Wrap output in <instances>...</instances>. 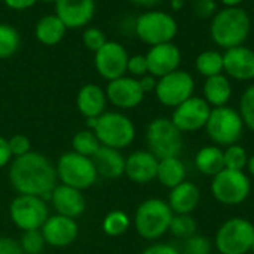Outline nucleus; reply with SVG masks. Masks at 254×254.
Masks as SVG:
<instances>
[{"instance_id": "4", "label": "nucleus", "mask_w": 254, "mask_h": 254, "mask_svg": "<svg viewBox=\"0 0 254 254\" xmlns=\"http://www.w3.org/2000/svg\"><path fill=\"white\" fill-rule=\"evenodd\" d=\"M244 128L246 125L240 112L229 106L213 107L205 125L208 137L219 147L237 144L244 134Z\"/></svg>"}, {"instance_id": "36", "label": "nucleus", "mask_w": 254, "mask_h": 254, "mask_svg": "<svg viewBox=\"0 0 254 254\" xmlns=\"http://www.w3.org/2000/svg\"><path fill=\"white\" fill-rule=\"evenodd\" d=\"M238 112L244 121V125L254 132V85L249 86L241 95Z\"/></svg>"}, {"instance_id": "42", "label": "nucleus", "mask_w": 254, "mask_h": 254, "mask_svg": "<svg viewBox=\"0 0 254 254\" xmlns=\"http://www.w3.org/2000/svg\"><path fill=\"white\" fill-rule=\"evenodd\" d=\"M0 254H24V252L19 241L9 237H0Z\"/></svg>"}, {"instance_id": "49", "label": "nucleus", "mask_w": 254, "mask_h": 254, "mask_svg": "<svg viewBox=\"0 0 254 254\" xmlns=\"http://www.w3.org/2000/svg\"><path fill=\"white\" fill-rule=\"evenodd\" d=\"M185 3H186V0H171V9L173 10H176V12H179V10H182L183 7H185Z\"/></svg>"}, {"instance_id": "43", "label": "nucleus", "mask_w": 254, "mask_h": 254, "mask_svg": "<svg viewBox=\"0 0 254 254\" xmlns=\"http://www.w3.org/2000/svg\"><path fill=\"white\" fill-rule=\"evenodd\" d=\"M141 254H182V252L171 244L156 243V244H152L147 249H144Z\"/></svg>"}, {"instance_id": "14", "label": "nucleus", "mask_w": 254, "mask_h": 254, "mask_svg": "<svg viewBox=\"0 0 254 254\" xmlns=\"http://www.w3.org/2000/svg\"><path fill=\"white\" fill-rule=\"evenodd\" d=\"M210 113L211 106L202 97L192 95L189 100L174 107L173 116L170 119L183 134L195 132L205 128Z\"/></svg>"}, {"instance_id": "48", "label": "nucleus", "mask_w": 254, "mask_h": 254, "mask_svg": "<svg viewBox=\"0 0 254 254\" xmlns=\"http://www.w3.org/2000/svg\"><path fill=\"white\" fill-rule=\"evenodd\" d=\"M225 7H238L244 0H219Z\"/></svg>"}, {"instance_id": "6", "label": "nucleus", "mask_w": 254, "mask_h": 254, "mask_svg": "<svg viewBox=\"0 0 254 254\" xmlns=\"http://www.w3.org/2000/svg\"><path fill=\"white\" fill-rule=\"evenodd\" d=\"M147 150L158 159L180 156L183 150V132L173 124L170 118L153 119L146 129Z\"/></svg>"}, {"instance_id": "2", "label": "nucleus", "mask_w": 254, "mask_h": 254, "mask_svg": "<svg viewBox=\"0 0 254 254\" xmlns=\"http://www.w3.org/2000/svg\"><path fill=\"white\" fill-rule=\"evenodd\" d=\"M252 31V19L246 9L223 7L217 10L210 24V34L213 42L222 49L243 46Z\"/></svg>"}, {"instance_id": "40", "label": "nucleus", "mask_w": 254, "mask_h": 254, "mask_svg": "<svg viewBox=\"0 0 254 254\" xmlns=\"http://www.w3.org/2000/svg\"><path fill=\"white\" fill-rule=\"evenodd\" d=\"M7 143H9V149H10V153L13 158L22 156V155H27L28 152H31L30 138L24 134L12 135L10 138H7Z\"/></svg>"}, {"instance_id": "21", "label": "nucleus", "mask_w": 254, "mask_h": 254, "mask_svg": "<svg viewBox=\"0 0 254 254\" xmlns=\"http://www.w3.org/2000/svg\"><path fill=\"white\" fill-rule=\"evenodd\" d=\"M52 207L55 208L57 214L65 216L70 219L80 217L86 210V201L82 190L65 186L63 183L57 185L49 196Z\"/></svg>"}, {"instance_id": "10", "label": "nucleus", "mask_w": 254, "mask_h": 254, "mask_svg": "<svg viewBox=\"0 0 254 254\" xmlns=\"http://www.w3.org/2000/svg\"><path fill=\"white\" fill-rule=\"evenodd\" d=\"M252 192V182L244 171L222 170L213 177L211 193L214 199L223 205L243 204Z\"/></svg>"}, {"instance_id": "23", "label": "nucleus", "mask_w": 254, "mask_h": 254, "mask_svg": "<svg viewBox=\"0 0 254 254\" xmlns=\"http://www.w3.org/2000/svg\"><path fill=\"white\" fill-rule=\"evenodd\" d=\"M201 201V190L199 188L192 183L185 180L179 186L170 189L168 195V205L174 214H192Z\"/></svg>"}, {"instance_id": "13", "label": "nucleus", "mask_w": 254, "mask_h": 254, "mask_svg": "<svg viewBox=\"0 0 254 254\" xmlns=\"http://www.w3.org/2000/svg\"><path fill=\"white\" fill-rule=\"evenodd\" d=\"M129 54L124 45L116 40H107L97 52L94 65L98 74L107 82L115 80L127 74Z\"/></svg>"}, {"instance_id": "25", "label": "nucleus", "mask_w": 254, "mask_h": 254, "mask_svg": "<svg viewBox=\"0 0 254 254\" xmlns=\"http://www.w3.org/2000/svg\"><path fill=\"white\" fill-rule=\"evenodd\" d=\"M204 100L213 107L228 106L232 98V83L226 74H217L207 77L202 86Z\"/></svg>"}, {"instance_id": "7", "label": "nucleus", "mask_w": 254, "mask_h": 254, "mask_svg": "<svg viewBox=\"0 0 254 254\" xmlns=\"http://www.w3.org/2000/svg\"><path fill=\"white\" fill-rule=\"evenodd\" d=\"M101 146L122 150L135 140V125L122 112H104L92 129Z\"/></svg>"}, {"instance_id": "52", "label": "nucleus", "mask_w": 254, "mask_h": 254, "mask_svg": "<svg viewBox=\"0 0 254 254\" xmlns=\"http://www.w3.org/2000/svg\"><path fill=\"white\" fill-rule=\"evenodd\" d=\"M250 253L254 254V243H253V246H252V250H250Z\"/></svg>"}, {"instance_id": "32", "label": "nucleus", "mask_w": 254, "mask_h": 254, "mask_svg": "<svg viewBox=\"0 0 254 254\" xmlns=\"http://www.w3.org/2000/svg\"><path fill=\"white\" fill-rule=\"evenodd\" d=\"M131 226V219L125 211L113 210L103 219V231L109 237H121L128 232Z\"/></svg>"}, {"instance_id": "3", "label": "nucleus", "mask_w": 254, "mask_h": 254, "mask_svg": "<svg viewBox=\"0 0 254 254\" xmlns=\"http://www.w3.org/2000/svg\"><path fill=\"white\" fill-rule=\"evenodd\" d=\"M173 216L174 213L167 201L149 198L137 207L134 214V228L141 238L156 241L168 232Z\"/></svg>"}, {"instance_id": "38", "label": "nucleus", "mask_w": 254, "mask_h": 254, "mask_svg": "<svg viewBox=\"0 0 254 254\" xmlns=\"http://www.w3.org/2000/svg\"><path fill=\"white\" fill-rule=\"evenodd\" d=\"M82 42H83L86 49H89V51H92L95 54L107 42V37H106V33L101 28L88 27V28H85V31L82 34Z\"/></svg>"}, {"instance_id": "8", "label": "nucleus", "mask_w": 254, "mask_h": 254, "mask_svg": "<svg viewBox=\"0 0 254 254\" xmlns=\"http://www.w3.org/2000/svg\"><path fill=\"white\" fill-rule=\"evenodd\" d=\"M58 180L70 188L85 190L97 183L98 173L91 158L76 152H65L58 158L55 165Z\"/></svg>"}, {"instance_id": "17", "label": "nucleus", "mask_w": 254, "mask_h": 254, "mask_svg": "<svg viewBox=\"0 0 254 254\" xmlns=\"http://www.w3.org/2000/svg\"><path fill=\"white\" fill-rule=\"evenodd\" d=\"M45 243L51 247L63 249L71 246L79 234V226L74 219L65 216H49L45 225L40 228Z\"/></svg>"}, {"instance_id": "46", "label": "nucleus", "mask_w": 254, "mask_h": 254, "mask_svg": "<svg viewBox=\"0 0 254 254\" xmlns=\"http://www.w3.org/2000/svg\"><path fill=\"white\" fill-rule=\"evenodd\" d=\"M36 1H39V0H3V3L9 7V9H12V10H27V9H30L31 6H34L36 4Z\"/></svg>"}, {"instance_id": "11", "label": "nucleus", "mask_w": 254, "mask_h": 254, "mask_svg": "<svg viewBox=\"0 0 254 254\" xmlns=\"http://www.w3.org/2000/svg\"><path fill=\"white\" fill-rule=\"evenodd\" d=\"M12 223L24 231L40 229L49 217V210L43 198L33 195H18L9 205Z\"/></svg>"}, {"instance_id": "29", "label": "nucleus", "mask_w": 254, "mask_h": 254, "mask_svg": "<svg viewBox=\"0 0 254 254\" xmlns=\"http://www.w3.org/2000/svg\"><path fill=\"white\" fill-rule=\"evenodd\" d=\"M195 67L198 73L202 74L205 79L222 74L223 73V54L214 49L204 51L196 57Z\"/></svg>"}, {"instance_id": "34", "label": "nucleus", "mask_w": 254, "mask_h": 254, "mask_svg": "<svg viewBox=\"0 0 254 254\" xmlns=\"http://www.w3.org/2000/svg\"><path fill=\"white\" fill-rule=\"evenodd\" d=\"M223 159H225V168L228 170H235V171H244L247 167L249 161V153L247 150L237 144L228 146L223 149Z\"/></svg>"}, {"instance_id": "9", "label": "nucleus", "mask_w": 254, "mask_h": 254, "mask_svg": "<svg viewBox=\"0 0 254 254\" xmlns=\"http://www.w3.org/2000/svg\"><path fill=\"white\" fill-rule=\"evenodd\" d=\"M254 243V225L244 217H232L220 225L214 247L220 254H249Z\"/></svg>"}, {"instance_id": "51", "label": "nucleus", "mask_w": 254, "mask_h": 254, "mask_svg": "<svg viewBox=\"0 0 254 254\" xmlns=\"http://www.w3.org/2000/svg\"><path fill=\"white\" fill-rule=\"evenodd\" d=\"M39 1H43V3H57V0H39Z\"/></svg>"}, {"instance_id": "31", "label": "nucleus", "mask_w": 254, "mask_h": 254, "mask_svg": "<svg viewBox=\"0 0 254 254\" xmlns=\"http://www.w3.org/2000/svg\"><path fill=\"white\" fill-rule=\"evenodd\" d=\"M21 46L19 31L4 22H0V60H7L18 52Z\"/></svg>"}, {"instance_id": "53", "label": "nucleus", "mask_w": 254, "mask_h": 254, "mask_svg": "<svg viewBox=\"0 0 254 254\" xmlns=\"http://www.w3.org/2000/svg\"><path fill=\"white\" fill-rule=\"evenodd\" d=\"M0 1H3V0H0Z\"/></svg>"}, {"instance_id": "26", "label": "nucleus", "mask_w": 254, "mask_h": 254, "mask_svg": "<svg viewBox=\"0 0 254 254\" xmlns=\"http://www.w3.org/2000/svg\"><path fill=\"white\" fill-rule=\"evenodd\" d=\"M67 30L68 28L65 27V24L55 13H51L42 16L36 22L34 37L37 39L39 43L45 46H55L64 39Z\"/></svg>"}, {"instance_id": "44", "label": "nucleus", "mask_w": 254, "mask_h": 254, "mask_svg": "<svg viewBox=\"0 0 254 254\" xmlns=\"http://www.w3.org/2000/svg\"><path fill=\"white\" fill-rule=\"evenodd\" d=\"M12 158H13V156H12V153H10L7 138H4V137L0 135V168H3V167H6L7 164H10Z\"/></svg>"}, {"instance_id": "37", "label": "nucleus", "mask_w": 254, "mask_h": 254, "mask_svg": "<svg viewBox=\"0 0 254 254\" xmlns=\"http://www.w3.org/2000/svg\"><path fill=\"white\" fill-rule=\"evenodd\" d=\"M213 241L204 235H193L185 240L183 253L182 254H211L213 252Z\"/></svg>"}, {"instance_id": "1", "label": "nucleus", "mask_w": 254, "mask_h": 254, "mask_svg": "<svg viewBox=\"0 0 254 254\" xmlns=\"http://www.w3.org/2000/svg\"><path fill=\"white\" fill-rule=\"evenodd\" d=\"M9 183L18 195H33L49 199L58 183L57 168L42 153L28 152L9 164Z\"/></svg>"}, {"instance_id": "27", "label": "nucleus", "mask_w": 254, "mask_h": 254, "mask_svg": "<svg viewBox=\"0 0 254 254\" xmlns=\"http://www.w3.org/2000/svg\"><path fill=\"white\" fill-rule=\"evenodd\" d=\"M195 167L201 174L214 177L222 170H225L223 149L216 144L201 147L195 156Z\"/></svg>"}, {"instance_id": "30", "label": "nucleus", "mask_w": 254, "mask_h": 254, "mask_svg": "<svg viewBox=\"0 0 254 254\" xmlns=\"http://www.w3.org/2000/svg\"><path fill=\"white\" fill-rule=\"evenodd\" d=\"M100 147H101V143L92 129H80L73 135L71 149H73V152H76L79 155L92 158L94 153Z\"/></svg>"}, {"instance_id": "47", "label": "nucleus", "mask_w": 254, "mask_h": 254, "mask_svg": "<svg viewBox=\"0 0 254 254\" xmlns=\"http://www.w3.org/2000/svg\"><path fill=\"white\" fill-rule=\"evenodd\" d=\"M129 1L135 6H140V7H153L158 3H161L162 0H129Z\"/></svg>"}, {"instance_id": "15", "label": "nucleus", "mask_w": 254, "mask_h": 254, "mask_svg": "<svg viewBox=\"0 0 254 254\" xmlns=\"http://www.w3.org/2000/svg\"><path fill=\"white\" fill-rule=\"evenodd\" d=\"M107 101L119 110H131L140 106L144 100V92L137 77L122 76L107 82L106 86Z\"/></svg>"}, {"instance_id": "20", "label": "nucleus", "mask_w": 254, "mask_h": 254, "mask_svg": "<svg viewBox=\"0 0 254 254\" xmlns=\"http://www.w3.org/2000/svg\"><path fill=\"white\" fill-rule=\"evenodd\" d=\"M159 159L149 150H135L125 158V176L137 185H147L156 179Z\"/></svg>"}, {"instance_id": "12", "label": "nucleus", "mask_w": 254, "mask_h": 254, "mask_svg": "<svg viewBox=\"0 0 254 254\" xmlns=\"http://www.w3.org/2000/svg\"><path fill=\"white\" fill-rule=\"evenodd\" d=\"M195 80L190 73L185 70H176L158 79L155 95L165 107H177L193 95Z\"/></svg>"}, {"instance_id": "19", "label": "nucleus", "mask_w": 254, "mask_h": 254, "mask_svg": "<svg viewBox=\"0 0 254 254\" xmlns=\"http://www.w3.org/2000/svg\"><path fill=\"white\" fill-rule=\"evenodd\" d=\"M223 71L228 77L240 82L254 79V51L247 46H237L225 51Z\"/></svg>"}, {"instance_id": "5", "label": "nucleus", "mask_w": 254, "mask_h": 254, "mask_svg": "<svg viewBox=\"0 0 254 254\" xmlns=\"http://www.w3.org/2000/svg\"><path fill=\"white\" fill-rule=\"evenodd\" d=\"M135 36L146 45L155 46L173 42L177 36L179 25L176 18L164 10H146L134 21Z\"/></svg>"}, {"instance_id": "50", "label": "nucleus", "mask_w": 254, "mask_h": 254, "mask_svg": "<svg viewBox=\"0 0 254 254\" xmlns=\"http://www.w3.org/2000/svg\"><path fill=\"white\" fill-rule=\"evenodd\" d=\"M247 171H249V174L254 177V155L252 156H249V161H247Z\"/></svg>"}, {"instance_id": "41", "label": "nucleus", "mask_w": 254, "mask_h": 254, "mask_svg": "<svg viewBox=\"0 0 254 254\" xmlns=\"http://www.w3.org/2000/svg\"><path fill=\"white\" fill-rule=\"evenodd\" d=\"M193 10L195 15L202 19L213 18L217 13V0H196Z\"/></svg>"}, {"instance_id": "45", "label": "nucleus", "mask_w": 254, "mask_h": 254, "mask_svg": "<svg viewBox=\"0 0 254 254\" xmlns=\"http://www.w3.org/2000/svg\"><path fill=\"white\" fill-rule=\"evenodd\" d=\"M138 82H140V86H141V89H143L144 94H147V92H155L156 83H158V77H155V76H152L150 73H147V74L138 77Z\"/></svg>"}, {"instance_id": "39", "label": "nucleus", "mask_w": 254, "mask_h": 254, "mask_svg": "<svg viewBox=\"0 0 254 254\" xmlns=\"http://www.w3.org/2000/svg\"><path fill=\"white\" fill-rule=\"evenodd\" d=\"M127 73H129L132 77H137V79L144 76V74H147L149 73V67H147L146 55H143V54L129 55L128 65H127Z\"/></svg>"}, {"instance_id": "33", "label": "nucleus", "mask_w": 254, "mask_h": 254, "mask_svg": "<svg viewBox=\"0 0 254 254\" xmlns=\"http://www.w3.org/2000/svg\"><path fill=\"white\" fill-rule=\"evenodd\" d=\"M198 223L192 217V214H174L168 232H171L176 238L188 240L196 235Z\"/></svg>"}, {"instance_id": "54", "label": "nucleus", "mask_w": 254, "mask_h": 254, "mask_svg": "<svg viewBox=\"0 0 254 254\" xmlns=\"http://www.w3.org/2000/svg\"><path fill=\"white\" fill-rule=\"evenodd\" d=\"M24 254H25V253H24Z\"/></svg>"}, {"instance_id": "22", "label": "nucleus", "mask_w": 254, "mask_h": 254, "mask_svg": "<svg viewBox=\"0 0 254 254\" xmlns=\"http://www.w3.org/2000/svg\"><path fill=\"white\" fill-rule=\"evenodd\" d=\"M107 97L106 91L95 85V83H86L83 85L76 97V106L82 116L86 119L89 118H100L106 112L107 106Z\"/></svg>"}, {"instance_id": "35", "label": "nucleus", "mask_w": 254, "mask_h": 254, "mask_svg": "<svg viewBox=\"0 0 254 254\" xmlns=\"http://www.w3.org/2000/svg\"><path fill=\"white\" fill-rule=\"evenodd\" d=\"M19 244L25 254H39L43 250L46 243L42 235V231L34 229V231H24L19 238Z\"/></svg>"}, {"instance_id": "24", "label": "nucleus", "mask_w": 254, "mask_h": 254, "mask_svg": "<svg viewBox=\"0 0 254 254\" xmlns=\"http://www.w3.org/2000/svg\"><path fill=\"white\" fill-rule=\"evenodd\" d=\"M98 176L104 179H119L125 174V156L121 150L101 146L91 158Z\"/></svg>"}, {"instance_id": "28", "label": "nucleus", "mask_w": 254, "mask_h": 254, "mask_svg": "<svg viewBox=\"0 0 254 254\" xmlns=\"http://www.w3.org/2000/svg\"><path fill=\"white\" fill-rule=\"evenodd\" d=\"M186 176H188L186 165L180 159V156L159 159L156 180L162 186H165L168 189H173V188L179 186L180 183H183L186 180Z\"/></svg>"}, {"instance_id": "16", "label": "nucleus", "mask_w": 254, "mask_h": 254, "mask_svg": "<svg viewBox=\"0 0 254 254\" xmlns=\"http://www.w3.org/2000/svg\"><path fill=\"white\" fill-rule=\"evenodd\" d=\"M146 60L149 73L159 79L168 73L179 70L182 63V51L173 42L161 43L150 46V49L146 54Z\"/></svg>"}, {"instance_id": "18", "label": "nucleus", "mask_w": 254, "mask_h": 254, "mask_svg": "<svg viewBox=\"0 0 254 254\" xmlns=\"http://www.w3.org/2000/svg\"><path fill=\"white\" fill-rule=\"evenodd\" d=\"M95 0H57L55 15L67 28H83L95 15Z\"/></svg>"}]
</instances>
